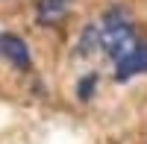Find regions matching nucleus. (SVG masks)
Listing matches in <instances>:
<instances>
[{
	"instance_id": "obj_1",
	"label": "nucleus",
	"mask_w": 147,
	"mask_h": 144,
	"mask_svg": "<svg viewBox=\"0 0 147 144\" xmlns=\"http://www.w3.org/2000/svg\"><path fill=\"white\" fill-rule=\"evenodd\" d=\"M136 44L138 41H136V30H132V18L127 15V9L112 6L100 21V47H103V53L118 62Z\"/></svg>"
},
{
	"instance_id": "obj_2",
	"label": "nucleus",
	"mask_w": 147,
	"mask_h": 144,
	"mask_svg": "<svg viewBox=\"0 0 147 144\" xmlns=\"http://www.w3.org/2000/svg\"><path fill=\"white\" fill-rule=\"evenodd\" d=\"M136 74H147V41H138L132 50L124 56V59H118V71H115V79H129V77H136Z\"/></svg>"
},
{
	"instance_id": "obj_3",
	"label": "nucleus",
	"mask_w": 147,
	"mask_h": 144,
	"mask_svg": "<svg viewBox=\"0 0 147 144\" xmlns=\"http://www.w3.org/2000/svg\"><path fill=\"white\" fill-rule=\"evenodd\" d=\"M3 56L9 59V65L15 71H30L32 68V59H30L27 44H24V38L15 35V32H6L3 35Z\"/></svg>"
},
{
	"instance_id": "obj_4",
	"label": "nucleus",
	"mask_w": 147,
	"mask_h": 144,
	"mask_svg": "<svg viewBox=\"0 0 147 144\" xmlns=\"http://www.w3.org/2000/svg\"><path fill=\"white\" fill-rule=\"evenodd\" d=\"M71 6H74V0H38L35 21H38L41 27H56L62 18H68Z\"/></svg>"
},
{
	"instance_id": "obj_5",
	"label": "nucleus",
	"mask_w": 147,
	"mask_h": 144,
	"mask_svg": "<svg viewBox=\"0 0 147 144\" xmlns=\"http://www.w3.org/2000/svg\"><path fill=\"white\" fill-rule=\"evenodd\" d=\"M97 47H100V27H85L82 35H80L77 53H80V56H94Z\"/></svg>"
},
{
	"instance_id": "obj_6",
	"label": "nucleus",
	"mask_w": 147,
	"mask_h": 144,
	"mask_svg": "<svg viewBox=\"0 0 147 144\" xmlns=\"http://www.w3.org/2000/svg\"><path fill=\"white\" fill-rule=\"evenodd\" d=\"M94 85H97V77H94V74H88V77L80 82V88H77L80 100H88V97H91V91H94Z\"/></svg>"
},
{
	"instance_id": "obj_7",
	"label": "nucleus",
	"mask_w": 147,
	"mask_h": 144,
	"mask_svg": "<svg viewBox=\"0 0 147 144\" xmlns=\"http://www.w3.org/2000/svg\"><path fill=\"white\" fill-rule=\"evenodd\" d=\"M0 56H3V32H0Z\"/></svg>"
}]
</instances>
